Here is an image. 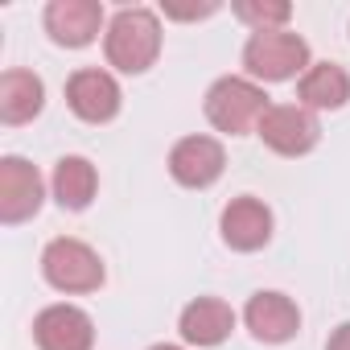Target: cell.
Listing matches in <instances>:
<instances>
[{"mask_svg": "<svg viewBox=\"0 0 350 350\" xmlns=\"http://www.w3.org/2000/svg\"><path fill=\"white\" fill-rule=\"evenodd\" d=\"M211 13H219V5H206V9H178V5H165V17H173V21H198V17H211Z\"/></svg>", "mask_w": 350, "mask_h": 350, "instance_id": "ac0fdd59", "label": "cell"}, {"mask_svg": "<svg viewBox=\"0 0 350 350\" xmlns=\"http://www.w3.org/2000/svg\"><path fill=\"white\" fill-rule=\"evenodd\" d=\"M243 321H247L252 338H260V342H268V346H280V342H288V338L301 329V309H297L293 297L268 288V293H256V297L247 301Z\"/></svg>", "mask_w": 350, "mask_h": 350, "instance_id": "7c38bea8", "label": "cell"}, {"mask_svg": "<svg viewBox=\"0 0 350 350\" xmlns=\"http://www.w3.org/2000/svg\"><path fill=\"white\" fill-rule=\"evenodd\" d=\"M219 231H223V243L231 252H260L268 239H272V211L243 194V198H231L223 206V219H219Z\"/></svg>", "mask_w": 350, "mask_h": 350, "instance_id": "8fae6325", "label": "cell"}, {"mask_svg": "<svg viewBox=\"0 0 350 350\" xmlns=\"http://www.w3.org/2000/svg\"><path fill=\"white\" fill-rule=\"evenodd\" d=\"M325 350H350V321H342V325H338V329L329 334Z\"/></svg>", "mask_w": 350, "mask_h": 350, "instance_id": "d6986e66", "label": "cell"}, {"mask_svg": "<svg viewBox=\"0 0 350 350\" xmlns=\"http://www.w3.org/2000/svg\"><path fill=\"white\" fill-rule=\"evenodd\" d=\"M297 95H301V107H309V111H338L350 99V75L338 62H313L301 75Z\"/></svg>", "mask_w": 350, "mask_h": 350, "instance_id": "5bb4252c", "label": "cell"}, {"mask_svg": "<svg viewBox=\"0 0 350 350\" xmlns=\"http://www.w3.org/2000/svg\"><path fill=\"white\" fill-rule=\"evenodd\" d=\"M103 54L116 70L124 75H144L157 54H161V21L152 9H120L111 21H107V33H103Z\"/></svg>", "mask_w": 350, "mask_h": 350, "instance_id": "6da1fadb", "label": "cell"}, {"mask_svg": "<svg viewBox=\"0 0 350 350\" xmlns=\"http://www.w3.org/2000/svg\"><path fill=\"white\" fill-rule=\"evenodd\" d=\"M243 66L260 83H288V79H297L313 66L309 62V42L293 29L252 33L247 46H243Z\"/></svg>", "mask_w": 350, "mask_h": 350, "instance_id": "3957f363", "label": "cell"}, {"mask_svg": "<svg viewBox=\"0 0 350 350\" xmlns=\"http://www.w3.org/2000/svg\"><path fill=\"white\" fill-rule=\"evenodd\" d=\"M235 17L243 25H252V33H268V29H284L288 25L293 5H284V0H239Z\"/></svg>", "mask_w": 350, "mask_h": 350, "instance_id": "e0dca14e", "label": "cell"}, {"mask_svg": "<svg viewBox=\"0 0 350 350\" xmlns=\"http://www.w3.org/2000/svg\"><path fill=\"white\" fill-rule=\"evenodd\" d=\"M46 186H42V173L38 165H29L25 157H5L0 161V223H25L42 211Z\"/></svg>", "mask_w": 350, "mask_h": 350, "instance_id": "8992f818", "label": "cell"}, {"mask_svg": "<svg viewBox=\"0 0 350 350\" xmlns=\"http://www.w3.org/2000/svg\"><path fill=\"white\" fill-rule=\"evenodd\" d=\"M178 329H182V338L190 346H219L235 329V309L227 301H219V297H198V301H190L182 309Z\"/></svg>", "mask_w": 350, "mask_h": 350, "instance_id": "4fadbf2b", "label": "cell"}, {"mask_svg": "<svg viewBox=\"0 0 350 350\" xmlns=\"http://www.w3.org/2000/svg\"><path fill=\"white\" fill-rule=\"evenodd\" d=\"M202 107H206V120H211L219 132H227V136H247V132L260 128V120H264V111H268L272 103H268V95H264L260 83L239 79V75H227V79L211 83Z\"/></svg>", "mask_w": 350, "mask_h": 350, "instance_id": "7a4b0ae2", "label": "cell"}, {"mask_svg": "<svg viewBox=\"0 0 350 350\" xmlns=\"http://www.w3.org/2000/svg\"><path fill=\"white\" fill-rule=\"evenodd\" d=\"M46 107V87L33 70H5L0 75V120L9 128L29 124Z\"/></svg>", "mask_w": 350, "mask_h": 350, "instance_id": "9a60e30c", "label": "cell"}, {"mask_svg": "<svg viewBox=\"0 0 350 350\" xmlns=\"http://www.w3.org/2000/svg\"><path fill=\"white\" fill-rule=\"evenodd\" d=\"M99 190V173L87 157H62L54 165V198L62 211H87Z\"/></svg>", "mask_w": 350, "mask_h": 350, "instance_id": "2e32d148", "label": "cell"}, {"mask_svg": "<svg viewBox=\"0 0 350 350\" xmlns=\"http://www.w3.org/2000/svg\"><path fill=\"white\" fill-rule=\"evenodd\" d=\"M33 342L38 350H91L95 321L79 305H46L33 317Z\"/></svg>", "mask_w": 350, "mask_h": 350, "instance_id": "9c48e42d", "label": "cell"}, {"mask_svg": "<svg viewBox=\"0 0 350 350\" xmlns=\"http://www.w3.org/2000/svg\"><path fill=\"white\" fill-rule=\"evenodd\" d=\"M223 165H227V152L215 136H186L169 152V173H173V182L186 186V190L215 186L223 178Z\"/></svg>", "mask_w": 350, "mask_h": 350, "instance_id": "52a82bcc", "label": "cell"}, {"mask_svg": "<svg viewBox=\"0 0 350 350\" xmlns=\"http://www.w3.org/2000/svg\"><path fill=\"white\" fill-rule=\"evenodd\" d=\"M42 276L58 293H95L103 284V260L83 239H50L42 252Z\"/></svg>", "mask_w": 350, "mask_h": 350, "instance_id": "277c9868", "label": "cell"}, {"mask_svg": "<svg viewBox=\"0 0 350 350\" xmlns=\"http://www.w3.org/2000/svg\"><path fill=\"white\" fill-rule=\"evenodd\" d=\"M103 29V5L99 0H50L46 9V33L66 46V50H83L99 38Z\"/></svg>", "mask_w": 350, "mask_h": 350, "instance_id": "30bf717a", "label": "cell"}, {"mask_svg": "<svg viewBox=\"0 0 350 350\" xmlns=\"http://www.w3.org/2000/svg\"><path fill=\"white\" fill-rule=\"evenodd\" d=\"M148 350H182V346H173V342H157V346H148Z\"/></svg>", "mask_w": 350, "mask_h": 350, "instance_id": "ffe728a7", "label": "cell"}, {"mask_svg": "<svg viewBox=\"0 0 350 350\" xmlns=\"http://www.w3.org/2000/svg\"><path fill=\"white\" fill-rule=\"evenodd\" d=\"M256 136H260L272 152H280V157H305V152L317 148L321 124H317V116H313L309 107H301V103H272V107L264 111Z\"/></svg>", "mask_w": 350, "mask_h": 350, "instance_id": "5b68a950", "label": "cell"}, {"mask_svg": "<svg viewBox=\"0 0 350 350\" xmlns=\"http://www.w3.org/2000/svg\"><path fill=\"white\" fill-rule=\"evenodd\" d=\"M66 103L79 120L87 124H107L120 116V83L99 70V66H87V70H75L70 83H66Z\"/></svg>", "mask_w": 350, "mask_h": 350, "instance_id": "ba28073f", "label": "cell"}]
</instances>
